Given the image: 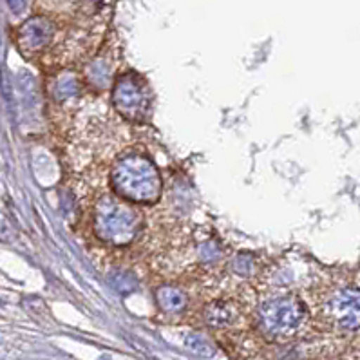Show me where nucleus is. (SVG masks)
Here are the masks:
<instances>
[{"mask_svg": "<svg viewBox=\"0 0 360 360\" xmlns=\"http://www.w3.org/2000/svg\"><path fill=\"white\" fill-rule=\"evenodd\" d=\"M115 194L129 203L153 205L161 195V176L153 160L141 153L123 154L110 170Z\"/></svg>", "mask_w": 360, "mask_h": 360, "instance_id": "nucleus-1", "label": "nucleus"}, {"mask_svg": "<svg viewBox=\"0 0 360 360\" xmlns=\"http://www.w3.org/2000/svg\"><path fill=\"white\" fill-rule=\"evenodd\" d=\"M141 230V216L129 201L105 195L94 207V232L109 245L125 246L136 239Z\"/></svg>", "mask_w": 360, "mask_h": 360, "instance_id": "nucleus-2", "label": "nucleus"}, {"mask_svg": "<svg viewBox=\"0 0 360 360\" xmlns=\"http://www.w3.org/2000/svg\"><path fill=\"white\" fill-rule=\"evenodd\" d=\"M257 328L270 340H290L301 333L308 321V311L302 301L295 297L268 299L259 306Z\"/></svg>", "mask_w": 360, "mask_h": 360, "instance_id": "nucleus-3", "label": "nucleus"}, {"mask_svg": "<svg viewBox=\"0 0 360 360\" xmlns=\"http://www.w3.org/2000/svg\"><path fill=\"white\" fill-rule=\"evenodd\" d=\"M321 317L331 330L339 333L360 331V288L342 286L322 301Z\"/></svg>", "mask_w": 360, "mask_h": 360, "instance_id": "nucleus-4", "label": "nucleus"}, {"mask_svg": "<svg viewBox=\"0 0 360 360\" xmlns=\"http://www.w3.org/2000/svg\"><path fill=\"white\" fill-rule=\"evenodd\" d=\"M112 102L120 115L131 122H141L147 116L150 98H148L147 84L134 72H127L118 78L112 93Z\"/></svg>", "mask_w": 360, "mask_h": 360, "instance_id": "nucleus-5", "label": "nucleus"}, {"mask_svg": "<svg viewBox=\"0 0 360 360\" xmlns=\"http://www.w3.org/2000/svg\"><path fill=\"white\" fill-rule=\"evenodd\" d=\"M55 37V24L47 17L27 18L17 31V44L24 55L42 53Z\"/></svg>", "mask_w": 360, "mask_h": 360, "instance_id": "nucleus-6", "label": "nucleus"}, {"mask_svg": "<svg viewBox=\"0 0 360 360\" xmlns=\"http://www.w3.org/2000/svg\"><path fill=\"white\" fill-rule=\"evenodd\" d=\"M156 297L160 308L169 315L181 314L183 309L187 308L188 304V299L187 295H185V292H183L181 288H178V286H172V284L158 290Z\"/></svg>", "mask_w": 360, "mask_h": 360, "instance_id": "nucleus-7", "label": "nucleus"}, {"mask_svg": "<svg viewBox=\"0 0 360 360\" xmlns=\"http://www.w3.org/2000/svg\"><path fill=\"white\" fill-rule=\"evenodd\" d=\"M233 315V309L226 302H212L205 309V322L214 330H223L232 324Z\"/></svg>", "mask_w": 360, "mask_h": 360, "instance_id": "nucleus-8", "label": "nucleus"}, {"mask_svg": "<svg viewBox=\"0 0 360 360\" xmlns=\"http://www.w3.org/2000/svg\"><path fill=\"white\" fill-rule=\"evenodd\" d=\"M78 93V82L77 78L71 77V75H62L56 82V87H55V94L56 98L60 100H65V98H71Z\"/></svg>", "mask_w": 360, "mask_h": 360, "instance_id": "nucleus-9", "label": "nucleus"}, {"mask_svg": "<svg viewBox=\"0 0 360 360\" xmlns=\"http://www.w3.org/2000/svg\"><path fill=\"white\" fill-rule=\"evenodd\" d=\"M187 346L191 347L192 352L198 353V355H201V356H210L214 353L212 344L208 342V340L205 339L203 335H200V333L188 335V337H187Z\"/></svg>", "mask_w": 360, "mask_h": 360, "instance_id": "nucleus-10", "label": "nucleus"}, {"mask_svg": "<svg viewBox=\"0 0 360 360\" xmlns=\"http://www.w3.org/2000/svg\"><path fill=\"white\" fill-rule=\"evenodd\" d=\"M9 6V9L13 11V13H22V11H26L27 4H30V0H6Z\"/></svg>", "mask_w": 360, "mask_h": 360, "instance_id": "nucleus-11", "label": "nucleus"}]
</instances>
